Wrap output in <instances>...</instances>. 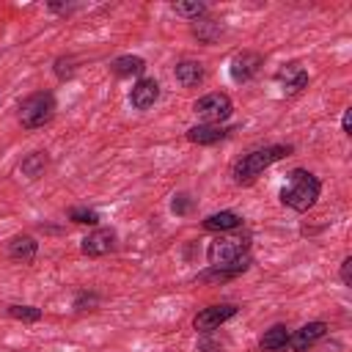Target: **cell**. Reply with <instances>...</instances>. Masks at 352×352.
I'll return each mask as SVG.
<instances>
[{"instance_id": "cell-20", "label": "cell", "mask_w": 352, "mask_h": 352, "mask_svg": "<svg viewBox=\"0 0 352 352\" xmlns=\"http://www.w3.org/2000/svg\"><path fill=\"white\" fill-rule=\"evenodd\" d=\"M8 316L11 319H19V322H38L41 319V311L33 308V305H8Z\"/></svg>"}, {"instance_id": "cell-7", "label": "cell", "mask_w": 352, "mask_h": 352, "mask_svg": "<svg viewBox=\"0 0 352 352\" xmlns=\"http://www.w3.org/2000/svg\"><path fill=\"white\" fill-rule=\"evenodd\" d=\"M258 69H261V55H258V52H250V50L236 52V55L231 58V66H228L234 82H248V80H253V77L258 74Z\"/></svg>"}, {"instance_id": "cell-9", "label": "cell", "mask_w": 352, "mask_h": 352, "mask_svg": "<svg viewBox=\"0 0 352 352\" xmlns=\"http://www.w3.org/2000/svg\"><path fill=\"white\" fill-rule=\"evenodd\" d=\"M324 333H327V324H324V322H308V324H302L300 330H294V333L289 336V346H292L294 352H305V349H311L316 341H322Z\"/></svg>"}, {"instance_id": "cell-17", "label": "cell", "mask_w": 352, "mask_h": 352, "mask_svg": "<svg viewBox=\"0 0 352 352\" xmlns=\"http://www.w3.org/2000/svg\"><path fill=\"white\" fill-rule=\"evenodd\" d=\"M289 344V327L286 324H272L264 336H261V341H258V346L264 349V352H278V349H283Z\"/></svg>"}, {"instance_id": "cell-18", "label": "cell", "mask_w": 352, "mask_h": 352, "mask_svg": "<svg viewBox=\"0 0 352 352\" xmlns=\"http://www.w3.org/2000/svg\"><path fill=\"white\" fill-rule=\"evenodd\" d=\"M192 33H195L198 41H204V44H214V41L220 38L223 28H220V22H214V19H195Z\"/></svg>"}, {"instance_id": "cell-16", "label": "cell", "mask_w": 352, "mask_h": 352, "mask_svg": "<svg viewBox=\"0 0 352 352\" xmlns=\"http://www.w3.org/2000/svg\"><path fill=\"white\" fill-rule=\"evenodd\" d=\"M242 226V217L236 212H214L204 220V228L206 231H234Z\"/></svg>"}, {"instance_id": "cell-26", "label": "cell", "mask_w": 352, "mask_h": 352, "mask_svg": "<svg viewBox=\"0 0 352 352\" xmlns=\"http://www.w3.org/2000/svg\"><path fill=\"white\" fill-rule=\"evenodd\" d=\"M349 124H352V121H349V110H344V121H341V126H344L346 135H349Z\"/></svg>"}, {"instance_id": "cell-13", "label": "cell", "mask_w": 352, "mask_h": 352, "mask_svg": "<svg viewBox=\"0 0 352 352\" xmlns=\"http://www.w3.org/2000/svg\"><path fill=\"white\" fill-rule=\"evenodd\" d=\"M36 253H38V242H36L33 236H28V234H19V236H14V239L8 242V258H11V261L30 264V261L36 258Z\"/></svg>"}, {"instance_id": "cell-5", "label": "cell", "mask_w": 352, "mask_h": 352, "mask_svg": "<svg viewBox=\"0 0 352 352\" xmlns=\"http://www.w3.org/2000/svg\"><path fill=\"white\" fill-rule=\"evenodd\" d=\"M192 110L204 124H220L234 113V104L226 94H206L192 104Z\"/></svg>"}, {"instance_id": "cell-14", "label": "cell", "mask_w": 352, "mask_h": 352, "mask_svg": "<svg viewBox=\"0 0 352 352\" xmlns=\"http://www.w3.org/2000/svg\"><path fill=\"white\" fill-rule=\"evenodd\" d=\"M173 74H176V82L184 85V88H195V85L204 82V66L198 60H190V58L187 60H179L176 69H173Z\"/></svg>"}, {"instance_id": "cell-19", "label": "cell", "mask_w": 352, "mask_h": 352, "mask_svg": "<svg viewBox=\"0 0 352 352\" xmlns=\"http://www.w3.org/2000/svg\"><path fill=\"white\" fill-rule=\"evenodd\" d=\"M47 162H50V160H47L44 151H33V154H28V157L22 160L19 170H22V176H28V179H38V176L44 173Z\"/></svg>"}, {"instance_id": "cell-11", "label": "cell", "mask_w": 352, "mask_h": 352, "mask_svg": "<svg viewBox=\"0 0 352 352\" xmlns=\"http://www.w3.org/2000/svg\"><path fill=\"white\" fill-rule=\"evenodd\" d=\"M160 99V82L157 80H138L135 85H132V91H129V102H132V107L135 110H148L154 102Z\"/></svg>"}, {"instance_id": "cell-10", "label": "cell", "mask_w": 352, "mask_h": 352, "mask_svg": "<svg viewBox=\"0 0 352 352\" xmlns=\"http://www.w3.org/2000/svg\"><path fill=\"white\" fill-rule=\"evenodd\" d=\"M116 248V231L113 228H96V231H91L85 239H82V253L85 256H104V253H110Z\"/></svg>"}, {"instance_id": "cell-24", "label": "cell", "mask_w": 352, "mask_h": 352, "mask_svg": "<svg viewBox=\"0 0 352 352\" xmlns=\"http://www.w3.org/2000/svg\"><path fill=\"white\" fill-rule=\"evenodd\" d=\"M72 63H74L72 58H69V60H66V58H58V60H55V74H58V77H72V72H74Z\"/></svg>"}, {"instance_id": "cell-12", "label": "cell", "mask_w": 352, "mask_h": 352, "mask_svg": "<svg viewBox=\"0 0 352 352\" xmlns=\"http://www.w3.org/2000/svg\"><path fill=\"white\" fill-rule=\"evenodd\" d=\"M231 129L220 126V124H195L187 129V140L190 143H198V146H212V143H220Z\"/></svg>"}, {"instance_id": "cell-2", "label": "cell", "mask_w": 352, "mask_h": 352, "mask_svg": "<svg viewBox=\"0 0 352 352\" xmlns=\"http://www.w3.org/2000/svg\"><path fill=\"white\" fill-rule=\"evenodd\" d=\"M289 151H292V146H267V148H256V151L245 154L242 160H236L231 176H234L236 184H248V182H253L261 170H267L272 162L289 157Z\"/></svg>"}, {"instance_id": "cell-25", "label": "cell", "mask_w": 352, "mask_h": 352, "mask_svg": "<svg viewBox=\"0 0 352 352\" xmlns=\"http://www.w3.org/2000/svg\"><path fill=\"white\" fill-rule=\"evenodd\" d=\"M341 280H344V286H352V256H346L341 261Z\"/></svg>"}, {"instance_id": "cell-23", "label": "cell", "mask_w": 352, "mask_h": 352, "mask_svg": "<svg viewBox=\"0 0 352 352\" xmlns=\"http://www.w3.org/2000/svg\"><path fill=\"white\" fill-rule=\"evenodd\" d=\"M170 209H173L176 214H187V212L192 209V198H190L187 192H179V195H173V201H170Z\"/></svg>"}, {"instance_id": "cell-8", "label": "cell", "mask_w": 352, "mask_h": 352, "mask_svg": "<svg viewBox=\"0 0 352 352\" xmlns=\"http://www.w3.org/2000/svg\"><path fill=\"white\" fill-rule=\"evenodd\" d=\"M275 80L280 82V88H283L286 96H294V94H300V91L308 85V72H305L297 60H292V63H286V66L278 69Z\"/></svg>"}, {"instance_id": "cell-4", "label": "cell", "mask_w": 352, "mask_h": 352, "mask_svg": "<svg viewBox=\"0 0 352 352\" xmlns=\"http://www.w3.org/2000/svg\"><path fill=\"white\" fill-rule=\"evenodd\" d=\"M55 116V96L50 91H36L19 104V121L25 129H38Z\"/></svg>"}, {"instance_id": "cell-21", "label": "cell", "mask_w": 352, "mask_h": 352, "mask_svg": "<svg viewBox=\"0 0 352 352\" xmlns=\"http://www.w3.org/2000/svg\"><path fill=\"white\" fill-rule=\"evenodd\" d=\"M69 220H72V223H80V226H96V223H99V214H96L94 209L74 206V209H69Z\"/></svg>"}, {"instance_id": "cell-6", "label": "cell", "mask_w": 352, "mask_h": 352, "mask_svg": "<svg viewBox=\"0 0 352 352\" xmlns=\"http://www.w3.org/2000/svg\"><path fill=\"white\" fill-rule=\"evenodd\" d=\"M231 316H236V305H234V302L209 305V308H204V311H198V314H195L192 327H195L198 333H212V330H217L223 322H228Z\"/></svg>"}, {"instance_id": "cell-3", "label": "cell", "mask_w": 352, "mask_h": 352, "mask_svg": "<svg viewBox=\"0 0 352 352\" xmlns=\"http://www.w3.org/2000/svg\"><path fill=\"white\" fill-rule=\"evenodd\" d=\"M206 256H209L212 267H236V270H248L250 267L248 239H239V236H217L209 245Z\"/></svg>"}, {"instance_id": "cell-1", "label": "cell", "mask_w": 352, "mask_h": 352, "mask_svg": "<svg viewBox=\"0 0 352 352\" xmlns=\"http://www.w3.org/2000/svg\"><path fill=\"white\" fill-rule=\"evenodd\" d=\"M319 192H322V182L314 173H308L302 168H294L286 179L283 190H280V204L294 209V212H308L316 204Z\"/></svg>"}, {"instance_id": "cell-22", "label": "cell", "mask_w": 352, "mask_h": 352, "mask_svg": "<svg viewBox=\"0 0 352 352\" xmlns=\"http://www.w3.org/2000/svg\"><path fill=\"white\" fill-rule=\"evenodd\" d=\"M173 11H176L179 16H187V19H201V14L206 11V6L198 3V0H192V3H176Z\"/></svg>"}, {"instance_id": "cell-15", "label": "cell", "mask_w": 352, "mask_h": 352, "mask_svg": "<svg viewBox=\"0 0 352 352\" xmlns=\"http://www.w3.org/2000/svg\"><path fill=\"white\" fill-rule=\"evenodd\" d=\"M110 69H113L116 77H138V74H143L146 60L138 58V55H121V58H116L110 63Z\"/></svg>"}]
</instances>
